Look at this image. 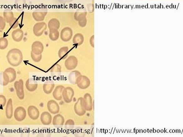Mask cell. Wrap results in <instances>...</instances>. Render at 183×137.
Here are the masks:
<instances>
[{
    "mask_svg": "<svg viewBox=\"0 0 183 137\" xmlns=\"http://www.w3.org/2000/svg\"><path fill=\"white\" fill-rule=\"evenodd\" d=\"M7 59L10 65L17 67L20 65L22 62L23 54L19 49H12L9 51L7 54Z\"/></svg>",
    "mask_w": 183,
    "mask_h": 137,
    "instance_id": "obj_1",
    "label": "cell"
},
{
    "mask_svg": "<svg viewBox=\"0 0 183 137\" xmlns=\"http://www.w3.org/2000/svg\"><path fill=\"white\" fill-rule=\"evenodd\" d=\"M74 109L76 114L79 116H82L85 115L86 110L83 98L80 97L78 98L75 104Z\"/></svg>",
    "mask_w": 183,
    "mask_h": 137,
    "instance_id": "obj_2",
    "label": "cell"
},
{
    "mask_svg": "<svg viewBox=\"0 0 183 137\" xmlns=\"http://www.w3.org/2000/svg\"><path fill=\"white\" fill-rule=\"evenodd\" d=\"M74 94V90L72 88L69 87L65 88L62 92V98L65 102L66 103L71 102Z\"/></svg>",
    "mask_w": 183,
    "mask_h": 137,
    "instance_id": "obj_3",
    "label": "cell"
},
{
    "mask_svg": "<svg viewBox=\"0 0 183 137\" xmlns=\"http://www.w3.org/2000/svg\"><path fill=\"white\" fill-rule=\"evenodd\" d=\"M76 84L80 89H85L90 85L91 81L87 76L81 75L77 78Z\"/></svg>",
    "mask_w": 183,
    "mask_h": 137,
    "instance_id": "obj_4",
    "label": "cell"
},
{
    "mask_svg": "<svg viewBox=\"0 0 183 137\" xmlns=\"http://www.w3.org/2000/svg\"><path fill=\"white\" fill-rule=\"evenodd\" d=\"M3 75L8 83H11L14 81L16 78V72L14 68H9L5 70L3 73Z\"/></svg>",
    "mask_w": 183,
    "mask_h": 137,
    "instance_id": "obj_5",
    "label": "cell"
},
{
    "mask_svg": "<svg viewBox=\"0 0 183 137\" xmlns=\"http://www.w3.org/2000/svg\"><path fill=\"white\" fill-rule=\"evenodd\" d=\"M14 87L18 97L21 100L24 99V82L23 80L20 79L16 81L14 83Z\"/></svg>",
    "mask_w": 183,
    "mask_h": 137,
    "instance_id": "obj_6",
    "label": "cell"
},
{
    "mask_svg": "<svg viewBox=\"0 0 183 137\" xmlns=\"http://www.w3.org/2000/svg\"><path fill=\"white\" fill-rule=\"evenodd\" d=\"M26 116L25 109L22 107H19L15 110L14 116L16 120L21 122L24 120Z\"/></svg>",
    "mask_w": 183,
    "mask_h": 137,
    "instance_id": "obj_7",
    "label": "cell"
},
{
    "mask_svg": "<svg viewBox=\"0 0 183 137\" xmlns=\"http://www.w3.org/2000/svg\"><path fill=\"white\" fill-rule=\"evenodd\" d=\"M47 109L50 113L57 114L59 113L60 108L58 103L54 100H50L47 104Z\"/></svg>",
    "mask_w": 183,
    "mask_h": 137,
    "instance_id": "obj_8",
    "label": "cell"
},
{
    "mask_svg": "<svg viewBox=\"0 0 183 137\" xmlns=\"http://www.w3.org/2000/svg\"><path fill=\"white\" fill-rule=\"evenodd\" d=\"M65 119L60 114H55L52 120L53 125L57 129L62 127L65 123Z\"/></svg>",
    "mask_w": 183,
    "mask_h": 137,
    "instance_id": "obj_9",
    "label": "cell"
},
{
    "mask_svg": "<svg viewBox=\"0 0 183 137\" xmlns=\"http://www.w3.org/2000/svg\"><path fill=\"white\" fill-rule=\"evenodd\" d=\"M78 61L76 57L74 56H70L65 62V66L68 70H71L76 68Z\"/></svg>",
    "mask_w": 183,
    "mask_h": 137,
    "instance_id": "obj_10",
    "label": "cell"
},
{
    "mask_svg": "<svg viewBox=\"0 0 183 137\" xmlns=\"http://www.w3.org/2000/svg\"><path fill=\"white\" fill-rule=\"evenodd\" d=\"M28 114L30 118L33 120H36L39 117V110L34 106H29L28 108Z\"/></svg>",
    "mask_w": 183,
    "mask_h": 137,
    "instance_id": "obj_11",
    "label": "cell"
},
{
    "mask_svg": "<svg viewBox=\"0 0 183 137\" xmlns=\"http://www.w3.org/2000/svg\"><path fill=\"white\" fill-rule=\"evenodd\" d=\"M52 115L49 112H44L40 115V121L43 125H50L52 122Z\"/></svg>",
    "mask_w": 183,
    "mask_h": 137,
    "instance_id": "obj_12",
    "label": "cell"
},
{
    "mask_svg": "<svg viewBox=\"0 0 183 137\" xmlns=\"http://www.w3.org/2000/svg\"><path fill=\"white\" fill-rule=\"evenodd\" d=\"M83 99L86 111H91L92 109V99L91 94L86 93L84 94Z\"/></svg>",
    "mask_w": 183,
    "mask_h": 137,
    "instance_id": "obj_13",
    "label": "cell"
},
{
    "mask_svg": "<svg viewBox=\"0 0 183 137\" xmlns=\"http://www.w3.org/2000/svg\"><path fill=\"white\" fill-rule=\"evenodd\" d=\"M11 36L14 41L18 43L22 41L24 38V32L20 28L16 29L12 32Z\"/></svg>",
    "mask_w": 183,
    "mask_h": 137,
    "instance_id": "obj_14",
    "label": "cell"
},
{
    "mask_svg": "<svg viewBox=\"0 0 183 137\" xmlns=\"http://www.w3.org/2000/svg\"><path fill=\"white\" fill-rule=\"evenodd\" d=\"M64 88V86L61 85L56 87L52 94L55 99L57 101H60L62 99V92Z\"/></svg>",
    "mask_w": 183,
    "mask_h": 137,
    "instance_id": "obj_15",
    "label": "cell"
},
{
    "mask_svg": "<svg viewBox=\"0 0 183 137\" xmlns=\"http://www.w3.org/2000/svg\"><path fill=\"white\" fill-rule=\"evenodd\" d=\"M25 86L26 89L31 92H33L38 88L37 82L34 79H29L26 81Z\"/></svg>",
    "mask_w": 183,
    "mask_h": 137,
    "instance_id": "obj_16",
    "label": "cell"
},
{
    "mask_svg": "<svg viewBox=\"0 0 183 137\" xmlns=\"http://www.w3.org/2000/svg\"><path fill=\"white\" fill-rule=\"evenodd\" d=\"M55 84L52 80L47 81L44 84L43 86V89L45 94H48L52 93L54 89Z\"/></svg>",
    "mask_w": 183,
    "mask_h": 137,
    "instance_id": "obj_17",
    "label": "cell"
},
{
    "mask_svg": "<svg viewBox=\"0 0 183 137\" xmlns=\"http://www.w3.org/2000/svg\"><path fill=\"white\" fill-rule=\"evenodd\" d=\"M43 44L39 42H35L32 45V52L35 54H41L43 53Z\"/></svg>",
    "mask_w": 183,
    "mask_h": 137,
    "instance_id": "obj_18",
    "label": "cell"
},
{
    "mask_svg": "<svg viewBox=\"0 0 183 137\" xmlns=\"http://www.w3.org/2000/svg\"><path fill=\"white\" fill-rule=\"evenodd\" d=\"M13 108L11 99L8 100L6 108V115L7 118L11 119L13 116Z\"/></svg>",
    "mask_w": 183,
    "mask_h": 137,
    "instance_id": "obj_19",
    "label": "cell"
},
{
    "mask_svg": "<svg viewBox=\"0 0 183 137\" xmlns=\"http://www.w3.org/2000/svg\"><path fill=\"white\" fill-rule=\"evenodd\" d=\"M81 74L78 71H73L71 72L69 75L68 80L70 83L72 84H76V81L78 77L81 75Z\"/></svg>",
    "mask_w": 183,
    "mask_h": 137,
    "instance_id": "obj_20",
    "label": "cell"
},
{
    "mask_svg": "<svg viewBox=\"0 0 183 137\" xmlns=\"http://www.w3.org/2000/svg\"><path fill=\"white\" fill-rule=\"evenodd\" d=\"M3 17L6 22L8 23L14 18L13 11L9 8H7L4 10Z\"/></svg>",
    "mask_w": 183,
    "mask_h": 137,
    "instance_id": "obj_21",
    "label": "cell"
},
{
    "mask_svg": "<svg viewBox=\"0 0 183 137\" xmlns=\"http://www.w3.org/2000/svg\"><path fill=\"white\" fill-rule=\"evenodd\" d=\"M44 23H36L33 28V32L36 36H39L42 34L43 31Z\"/></svg>",
    "mask_w": 183,
    "mask_h": 137,
    "instance_id": "obj_22",
    "label": "cell"
},
{
    "mask_svg": "<svg viewBox=\"0 0 183 137\" xmlns=\"http://www.w3.org/2000/svg\"><path fill=\"white\" fill-rule=\"evenodd\" d=\"M61 73V67L58 64L54 66L51 70V73L54 78H58L60 76Z\"/></svg>",
    "mask_w": 183,
    "mask_h": 137,
    "instance_id": "obj_23",
    "label": "cell"
},
{
    "mask_svg": "<svg viewBox=\"0 0 183 137\" xmlns=\"http://www.w3.org/2000/svg\"><path fill=\"white\" fill-rule=\"evenodd\" d=\"M73 134L76 137H83L85 135L84 129L81 127L75 128L73 131Z\"/></svg>",
    "mask_w": 183,
    "mask_h": 137,
    "instance_id": "obj_24",
    "label": "cell"
},
{
    "mask_svg": "<svg viewBox=\"0 0 183 137\" xmlns=\"http://www.w3.org/2000/svg\"><path fill=\"white\" fill-rule=\"evenodd\" d=\"M75 123L74 121L70 119L67 120L65 124V128L66 130L71 131L75 127Z\"/></svg>",
    "mask_w": 183,
    "mask_h": 137,
    "instance_id": "obj_25",
    "label": "cell"
},
{
    "mask_svg": "<svg viewBox=\"0 0 183 137\" xmlns=\"http://www.w3.org/2000/svg\"><path fill=\"white\" fill-rule=\"evenodd\" d=\"M8 40L6 38L2 37L0 38V49L5 50L8 47Z\"/></svg>",
    "mask_w": 183,
    "mask_h": 137,
    "instance_id": "obj_26",
    "label": "cell"
},
{
    "mask_svg": "<svg viewBox=\"0 0 183 137\" xmlns=\"http://www.w3.org/2000/svg\"><path fill=\"white\" fill-rule=\"evenodd\" d=\"M8 23L11 28L15 29L18 27L19 21L16 18L14 17Z\"/></svg>",
    "mask_w": 183,
    "mask_h": 137,
    "instance_id": "obj_27",
    "label": "cell"
},
{
    "mask_svg": "<svg viewBox=\"0 0 183 137\" xmlns=\"http://www.w3.org/2000/svg\"><path fill=\"white\" fill-rule=\"evenodd\" d=\"M31 57L33 61L35 62H39L42 59V55L40 54H37L31 52Z\"/></svg>",
    "mask_w": 183,
    "mask_h": 137,
    "instance_id": "obj_28",
    "label": "cell"
},
{
    "mask_svg": "<svg viewBox=\"0 0 183 137\" xmlns=\"http://www.w3.org/2000/svg\"><path fill=\"white\" fill-rule=\"evenodd\" d=\"M6 22L3 17L0 16V32H3L6 26Z\"/></svg>",
    "mask_w": 183,
    "mask_h": 137,
    "instance_id": "obj_29",
    "label": "cell"
},
{
    "mask_svg": "<svg viewBox=\"0 0 183 137\" xmlns=\"http://www.w3.org/2000/svg\"><path fill=\"white\" fill-rule=\"evenodd\" d=\"M68 52V49L65 48L61 49L60 50H59V55L60 58H63L66 57L67 56V53Z\"/></svg>",
    "mask_w": 183,
    "mask_h": 137,
    "instance_id": "obj_30",
    "label": "cell"
},
{
    "mask_svg": "<svg viewBox=\"0 0 183 137\" xmlns=\"http://www.w3.org/2000/svg\"><path fill=\"white\" fill-rule=\"evenodd\" d=\"M41 134L43 135V136H51L50 130L48 129H43L41 131Z\"/></svg>",
    "mask_w": 183,
    "mask_h": 137,
    "instance_id": "obj_31",
    "label": "cell"
},
{
    "mask_svg": "<svg viewBox=\"0 0 183 137\" xmlns=\"http://www.w3.org/2000/svg\"><path fill=\"white\" fill-rule=\"evenodd\" d=\"M6 99L3 95H0V106L3 107L6 105Z\"/></svg>",
    "mask_w": 183,
    "mask_h": 137,
    "instance_id": "obj_32",
    "label": "cell"
},
{
    "mask_svg": "<svg viewBox=\"0 0 183 137\" xmlns=\"http://www.w3.org/2000/svg\"></svg>",
    "mask_w": 183,
    "mask_h": 137,
    "instance_id": "obj_33",
    "label": "cell"
}]
</instances>
